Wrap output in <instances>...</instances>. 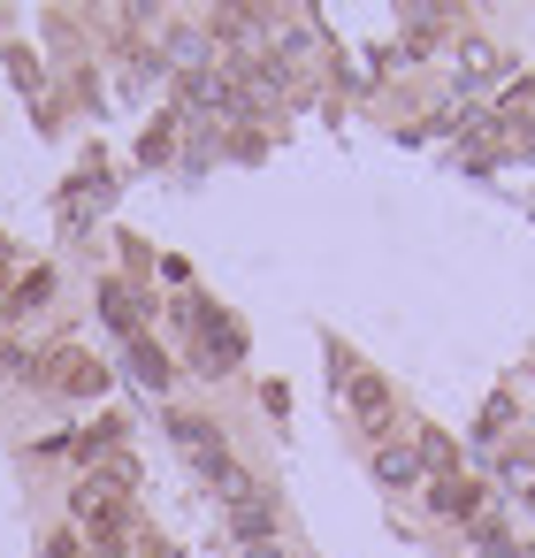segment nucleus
<instances>
[{"label":"nucleus","mask_w":535,"mask_h":558,"mask_svg":"<svg viewBox=\"0 0 535 558\" xmlns=\"http://www.w3.org/2000/svg\"><path fill=\"white\" fill-rule=\"evenodd\" d=\"M100 314H108V329H123V337H146L154 291H138V283H100Z\"/></svg>","instance_id":"39448f33"},{"label":"nucleus","mask_w":535,"mask_h":558,"mask_svg":"<svg viewBox=\"0 0 535 558\" xmlns=\"http://www.w3.org/2000/svg\"><path fill=\"white\" fill-rule=\"evenodd\" d=\"M352 375H360V367H352V344L329 337V383H352Z\"/></svg>","instance_id":"ddd939ff"},{"label":"nucleus","mask_w":535,"mask_h":558,"mask_svg":"<svg viewBox=\"0 0 535 558\" xmlns=\"http://www.w3.org/2000/svg\"><path fill=\"white\" fill-rule=\"evenodd\" d=\"M131 375H138L146 390H161V383H169V360H161V344H154V337H131Z\"/></svg>","instance_id":"9b49d317"},{"label":"nucleus","mask_w":535,"mask_h":558,"mask_svg":"<svg viewBox=\"0 0 535 558\" xmlns=\"http://www.w3.org/2000/svg\"><path fill=\"white\" fill-rule=\"evenodd\" d=\"M344 398H352V421H360L367 436H390V383H382L375 367H360V375L344 383Z\"/></svg>","instance_id":"20e7f679"},{"label":"nucleus","mask_w":535,"mask_h":558,"mask_svg":"<svg viewBox=\"0 0 535 558\" xmlns=\"http://www.w3.org/2000/svg\"><path fill=\"white\" fill-rule=\"evenodd\" d=\"M245 360V329L222 314V306H207V322H199V337H192V367L199 375H230Z\"/></svg>","instance_id":"f257e3e1"},{"label":"nucleus","mask_w":535,"mask_h":558,"mask_svg":"<svg viewBox=\"0 0 535 558\" xmlns=\"http://www.w3.org/2000/svg\"><path fill=\"white\" fill-rule=\"evenodd\" d=\"M207 482H215V497H222L230 512H245V505H260V497H268V489H260V474H253L245 459H222V466H215Z\"/></svg>","instance_id":"0eeeda50"},{"label":"nucleus","mask_w":535,"mask_h":558,"mask_svg":"<svg viewBox=\"0 0 535 558\" xmlns=\"http://www.w3.org/2000/svg\"><path fill=\"white\" fill-rule=\"evenodd\" d=\"M482 558H520V550L512 543H482Z\"/></svg>","instance_id":"dca6fc26"},{"label":"nucleus","mask_w":535,"mask_h":558,"mask_svg":"<svg viewBox=\"0 0 535 558\" xmlns=\"http://www.w3.org/2000/svg\"><path fill=\"white\" fill-rule=\"evenodd\" d=\"M169 436H177V444H184V451H192L207 474L230 459V451H222V428H215V421H199V413H169Z\"/></svg>","instance_id":"423d86ee"},{"label":"nucleus","mask_w":535,"mask_h":558,"mask_svg":"<svg viewBox=\"0 0 535 558\" xmlns=\"http://www.w3.org/2000/svg\"><path fill=\"white\" fill-rule=\"evenodd\" d=\"M138 558H177V550H169V543H154V535H146V543H138Z\"/></svg>","instance_id":"2eb2a0df"},{"label":"nucleus","mask_w":535,"mask_h":558,"mask_svg":"<svg viewBox=\"0 0 535 558\" xmlns=\"http://www.w3.org/2000/svg\"><path fill=\"white\" fill-rule=\"evenodd\" d=\"M47 299H54V268H32V276H16L0 291V314H39Z\"/></svg>","instance_id":"6e6552de"},{"label":"nucleus","mask_w":535,"mask_h":558,"mask_svg":"<svg viewBox=\"0 0 535 558\" xmlns=\"http://www.w3.org/2000/svg\"><path fill=\"white\" fill-rule=\"evenodd\" d=\"M375 482H382V489H405V482H421V459H413V444H382V451H375Z\"/></svg>","instance_id":"9d476101"},{"label":"nucleus","mask_w":535,"mask_h":558,"mask_svg":"<svg viewBox=\"0 0 535 558\" xmlns=\"http://www.w3.org/2000/svg\"><path fill=\"white\" fill-rule=\"evenodd\" d=\"M9 70H16V85H39V62H32L24 47H9Z\"/></svg>","instance_id":"4468645a"},{"label":"nucleus","mask_w":535,"mask_h":558,"mask_svg":"<svg viewBox=\"0 0 535 558\" xmlns=\"http://www.w3.org/2000/svg\"><path fill=\"white\" fill-rule=\"evenodd\" d=\"M47 383H62L70 398H93V390H108V367L70 352V344H47Z\"/></svg>","instance_id":"7ed1b4c3"},{"label":"nucleus","mask_w":535,"mask_h":558,"mask_svg":"<svg viewBox=\"0 0 535 558\" xmlns=\"http://www.w3.org/2000/svg\"><path fill=\"white\" fill-rule=\"evenodd\" d=\"M413 459H421V474H443V482L459 474V444H451L443 428H421V436H413Z\"/></svg>","instance_id":"1a4fd4ad"},{"label":"nucleus","mask_w":535,"mask_h":558,"mask_svg":"<svg viewBox=\"0 0 535 558\" xmlns=\"http://www.w3.org/2000/svg\"><path fill=\"white\" fill-rule=\"evenodd\" d=\"M70 512L85 520V535H100V527H131V505H123L100 474H85V482L70 489Z\"/></svg>","instance_id":"f03ea898"},{"label":"nucleus","mask_w":535,"mask_h":558,"mask_svg":"<svg viewBox=\"0 0 535 558\" xmlns=\"http://www.w3.org/2000/svg\"><path fill=\"white\" fill-rule=\"evenodd\" d=\"M428 497H436V512H451V520H474V474H451V482H436Z\"/></svg>","instance_id":"f8f14e48"}]
</instances>
